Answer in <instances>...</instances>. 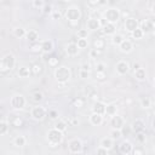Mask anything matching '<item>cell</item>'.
I'll return each mask as SVG.
<instances>
[{"label": "cell", "mask_w": 155, "mask_h": 155, "mask_svg": "<svg viewBox=\"0 0 155 155\" xmlns=\"http://www.w3.org/2000/svg\"><path fill=\"white\" fill-rule=\"evenodd\" d=\"M54 78L58 82L61 84H65L69 81V79L71 78V71L68 67L65 65H61V67H57L54 69Z\"/></svg>", "instance_id": "cell-1"}, {"label": "cell", "mask_w": 155, "mask_h": 155, "mask_svg": "<svg viewBox=\"0 0 155 155\" xmlns=\"http://www.w3.org/2000/svg\"><path fill=\"white\" fill-rule=\"evenodd\" d=\"M15 64H16V58H15V56H13L12 53H7V54H5V56L1 58V61H0V70H1L2 73L8 71V70L13 69Z\"/></svg>", "instance_id": "cell-2"}, {"label": "cell", "mask_w": 155, "mask_h": 155, "mask_svg": "<svg viewBox=\"0 0 155 155\" xmlns=\"http://www.w3.org/2000/svg\"><path fill=\"white\" fill-rule=\"evenodd\" d=\"M65 18L71 22V23H78L81 18V11H80V7L79 6H75V5H71L67 8L65 11Z\"/></svg>", "instance_id": "cell-3"}, {"label": "cell", "mask_w": 155, "mask_h": 155, "mask_svg": "<svg viewBox=\"0 0 155 155\" xmlns=\"http://www.w3.org/2000/svg\"><path fill=\"white\" fill-rule=\"evenodd\" d=\"M47 140L51 147H57L63 140V132H61L56 128H51L47 132Z\"/></svg>", "instance_id": "cell-4"}, {"label": "cell", "mask_w": 155, "mask_h": 155, "mask_svg": "<svg viewBox=\"0 0 155 155\" xmlns=\"http://www.w3.org/2000/svg\"><path fill=\"white\" fill-rule=\"evenodd\" d=\"M120 17H121V13H120L119 8H116V7H109L103 13V18H105L108 23H113V24L117 23Z\"/></svg>", "instance_id": "cell-5"}, {"label": "cell", "mask_w": 155, "mask_h": 155, "mask_svg": "<svg viewBox=\"0 0 155 155\" xmlns=\"http://www.w3.org/2000/svg\"><path fill=\"white\" fill-rule=\"evenodd\" d=\"M68 149H69V151H70L71 154H80V153H82V150H84V144H82V142H81L80 139L74 138V139L69 140V143H68Z\"/></svg>", "instance_id": "cell-6"}, {"label": "cell", "mask_w": 155, "mask_h": 155, "mask_svg": "<svg viewBox=\"0 0 155 155\" xmlns=\"http://www.w3.org/2000/svg\"><path fill=\"white\" fill-rule=\"evenodd\" d=\"M10 103H11V107L13 109H23L24 105H25V98H24L23 94L17 93V94H13L11 97V102Z\"/></svg>", "instance_id": "cell-7"}, {"label": "cell", "mask_w": 155, "mask_h": 155, "mask_svg": "<svg viewBox=\"0 0 155 155\" xmlns=\"http://www.w3.org/2000/svg\"><path fill=\"white\" fill-rule=\"evenodd\" d=\"M46 109L44 108V107H41V105H36V107H34L33 109H31V116H33V119L34 120H38V121H40V120H42L45 116H46Z\"/></svg>", "instance_id": "cell-8"}, {"label": "cell", "mask_w": 155, "mask_h": 155, "mask_svg": "<svg viewBox=\"0 0 155 155\" xmlns=\"http://www.w3.org/2000/svg\"><path fill=\"white\" fill-rule=\"evenodd\" d=\"M124 25H125V29H126L128 33H133L136 29L139 28V23H138V21H137L136 18H133V17H128V18H126Z\"/></svg>", "instance_id": "cell-9"}, {"label": "cell", "mask_w": 155, "mask_h": 155, "mask_svg": "<svg viewBox=\"0 0 155 155\" xmlns=\"http://www.w3.org/2000/svg\"><path fill=\"white\" fill-rule=\"evenodd\" d=\"M110 125H111L113 130H121V128L125 126V120H124L122 116H120V115L116 114V115L111 116V119H110Z\"/></svg>", "instance_id": "cell-10"}, {"label": "cell", "mask_w": 155, "mask_h": 155, "mask_svg": "<svg viewBox=\"0 0 155 155\" xmlns=\"http://www.w3.org/2000/svg\"><path fill=\"white\" fill-rule=\"evenodd\" d=\"M115 69H116V73L119 75H125L130 70V64L127 61H119L115 65Z\"/></svg>", "instance_id": "cell-11"}, {"label": "cell", "mask_w": 155, "mask_h": 155, "mask_svg": "<svg viewBox=\"0 0 155 155\" xmlns=\"http://www.w3.org/2000/svg\"><path fill=\"white\" fill-rule=\"evenodd\" d=\"M119 150H120V153H121L122 155H128V154L132 153V150H133V145L131 144V142H128V140H124V142L120 143V145H119Z\"/></svg>", "instance_id": "cell-12"}, {"label": "cell", "mask_w": 155, "mask_h": 155, "mask_svg": "<svg viewBox=\"0 0 155 155\" xmlns=\"http://www.w3.org/2000/svg\"><path fill=\"white\" fill-rule=\"evenodd\" d=\"M105 109H107V105L103 103V102H94L93 103V107H92V113L94 114H99V115H105Z\"/></svg>", "instance_id": "cell-13"}, {"label": "cell", "mask_w": 155, "mask_h": 155, "mask_svg": "<svg viewBox=\"0 0 155 155\" xmlns=\"http://www.w3.org/2000/svg\"><path fill=\"white\" fill-rule=\"evenodd\" d=\"M86 25H87V29H90V30H98L102 27L101 21L98 18H94V17L88 18L87 22H86Z\"/></svg>", "instance_id": "cell-14"}, {"label": "cell", "mask_w": 155, "mask_h": 155, "mask_svg": "<svg viewBox=\"0 0 155 155\" xmlns=\"http://www.w3.org/2000/svg\"><path fill=\"white\" fill-rule=\"evenodd\" d=\"M154 25H155L154 21L147 18V19H144V21L140 23V29L143 30V33H149V31H151V30L154 29Z\"/></svg>", "instance_id": "cell-15"}, {"label": "cell", "mask_w": 155, "mask_h": 155, "mask_svg": "<svg viewBox=\"0 0 155 155\" xmlns=\"http://www.w3.org/2000/svg\"><path fill=\"white\" fill-rule=\"evenodd\" d=\"M132 130L136 132V133H139V132H144L145 130V124L143 120L140 119H136L132 124Z\"/></svg>", "instance_id": "cell-16"}, {"label": "cell", "mask_w": 155, "mask_h": 155, "mask_svg": "<svg viewBox=\"0 0 155 155\" xmlns=\"http://www.w3.org/2000/svg\"><path fill=\"white\" fill-rule=\"evenodd\" d=\"M53 47H54V45H53V41L52 40H44L42 42H41V51L44 52V53H50L52 50H53Z\"/></svg>", "instance_id": "cell-17"}, {"label": "cell", "mask_w": 155, "mask_h": 155, "mask_svg": "<svg viewBox=\"0 0 155 155\" xmlns=\"http://www.w3.org/2000/svg\"><path fill=\"white\" fill-rule=\"evenodd\" d=\"M90 122H91L93 126H101V125L103 124V115L92 113L91 116H90Z\"/></svg>", "instance_id": "cell-18"}, {"label": "cell", "mask_w": 155, "mask_h": 155, "mask_svg": "<svg viewBox=\"0 0 155 155\" xmlns=\"http://www.w3.org/2000/svg\"><path fill=\"white\" fill-rule=\"evenodd\" d=\"M120 47V50H121V52H124V53H130L131 51H132V48H133V45H132V42L130 41V40H124L122 42H121V45L119 46Z\"/></svg>", "instance_id": "cell-19"}, {"label": "cell", "mask_w": 155, "mask_h": 155, "mask_svg": "<svg viewBox=\"0 0 155 155\" xmlns=\"http://www.w3.org/2000/svg\"><path fill=\"white\" fill-rule=\"evenodd\" d=\"M67 53L69 54V56H76L78 53H79V46H78V44H75V42H70V44H68L67 45Z\"/></svg>", "instance_id": "cell-20"}, {"label": "cell", "mask_w": 155, "mask_h": 155, "mask_svg": "<svg viewBox=\"0 0 155 155\" xmlns=\"http://www.w3.org/2000/svg\"><path fill=\"white\" fill-rule=\"evenodd\" d=\"M115 31H116V25L113 23H108L107 25L103 27V33L105 35H114Z\"/></svg>", "instance_id": "cell-21"}, {"label": "cell", "mask_w": 155, "mask_h": 155, "mask_svg": "<svg viewBox=\"0 0 155 155\" xmlns=\"http://www.w3.org/2000/svg\"><path fill=\"white\" fill-rule=\"evenodd\" d=\"M104 47H105V40H104V39L97 38V39L93 40V48H94V50L102 51Z\"/></svg>", "instance_id": "cell-22"}, {"label": "cell", "mask_w": 155, "mask_h": 155, "mask_svg": "<svg viewBox=\"0 0 155 155\" xmlns=\"http://www.w3.org/2000/svg\"><path fill=\"white\" fill-rule=\"evenodd\" d=\"M13 35H15L17 39H22V38H24V36L27 35V31H25V29L22 28V27H16V28L13 29Z\"/></svg>", "instance_id": "cell-23"}, {"label": "cell", "mask_w": 155, "mask_h": 155, "mask_svg": "<svg viewBox=\"0 0 155 155\" xmlns=\"http://www.w3.org/2000/svg\"><path fill=\"white\" fill-rule=\"evenodd\" d=\"M25 38H27L28 41H30V42H35V41L38 40V38H39V34H38L36 30H29V31H27Z\"/></svg>", "instance_id": "cell-24"}, {"label": "cell", "mask_w": 155, "mask_h": 155, "mask_svg": "<svg viewBox=\"0 0 155 155\" xmlns=\"http://www.w3.org/2000/svg\"><path fill=\"white\" fill-rule=\"evenodd\" d=\"M101 147L107 150H110L113 148V138H103L101 140Z\"/></svg>", "instance_id": "cell-25"}, {"label": "cell", "mask_w": 155, "mask_h": 155, "mask_svg": "<svg viewBox=\"0 0 155 155\" xmlns=\"http://www.w3.org/2000/svg\"><path fill=\"white\" fill-rule=\"evenodd\" d=\"M30 74H31V69L28 68V67H21V68L18 69V75H19V78H28Z\"/></svg>", "instance_id": "cell-26"}, {"label": "cell", "mask_w": 155, "mask_h": 155, "mask_svg": "<svg viewBox=\"0 0 155 155\" xmlns=\"http://www.w3.org/2000/svg\"><path fill=\"white\" fill-rule=\"evenodd\" d=\"M30 69H31V73H33L34 75H40V74L42 73V70H44L42 64H40V63H34V64L30 67Z\"/></svg>", "instance_id": "cell-27"}, {"label": "cell", "mask_w": 155, "mask_h": 155, "mask_svg": "<svg viewBox=\"0 0 155 155\" xmlns=\"http://www.w3.org/2000/svg\"><path fill=\"white\" fill-rule=\"evenodd\" d=\"M134 76H136V79H137V80H139V81H143V80L145 79V76H147L145 69L140 68V69L136 70V71H134Z\"/></svg>", "instance_id": "cell-28"}, {"label": "cell", "mask_w": 155, "mask_h": 155, "mask_svg": "<svg viewBox=\"0 0 155 155\" xmlns=\"http://www.w3.org/2000/svg\"><path fill=\"white\" fill-rule=\"evenodd\" d=\"M67 126H68V125L65 124V121H63V120H58V121H56L53 128H56V130H58V131H61V132H64V131L67 130Z\"/></svg>", "instance_id": "cell-29"}, {"label": "cell", "mask_w": 155, "mask_h": 155, "mask_svg": "<svg viewBox=\"0 0 155 155\" xmlns=\"http://www.w3.org/2000/svg\"><path fill=\"white\" fill-rule=\"evenodd\" d=\"M105 115H109V116L116 115V105L115 104H108L107 109H105Z\"/></svg>", "instance_id": "cell-30"}, {"label": "cell", "mask_w": 155, "mask_h": 155, "mask_svg": "<svg viewBox=\"0 0 155 155\" xmlns=\"http://www.w3.org/2000/svg\"><path fill=\"white\" fill-rule=\"evenodd\" d=\"M13 144L16 147H24L25 145V138L23 136H17L15 139H13Z\"/></svg>", "instance_id": "cell-31"}, {"label": "cell", "mask_w": 155, "mask_h": 155, "mask_svg": "<svg viewBox=\"0 0 155 155\" xmlns=\"http://www.w3.org/2000/svg\"><path fill=\"white\" fill-rule=\"evenodd\" d=\"M124 40H125V39H124V36H122L121 34H114V35H113V39H111L113 44H114V45H117V46H120Z\"/></svg>", "instance_id": "cell-32"}, {"label": "cell", "mask_w": 155, "mask_h": 155, "mask_svg": "<svg viewBox=\"0 0 155 155\" xmlns=\"http://www.w3.org/2000/svg\"><path fill=\"white\" fill-rule=\"evenodd\" d=\"M7 130H8V122L6 120H1V122H0V134L1 136L6 134Z\"/></svg>", "instance_id": "cell-33"}, {"label": "cell", "mask_w": 155, "mask_h": 155, "mask_svg": "<svg viewBox=\"0 0 155 155\" xmlns=\"http://www.w3.org/2000/svg\"><path fill=\"white\" fill-rule=\"evenodd\" d=\"M140 105L143 108H150L151 107V99L149 97H142L140 98Z\"/></svg>", "instance_id": "cell-34"}, {"label": "cell", "mask_w": 155, "mask_h": 155, "mask_svg": "<svg viewBox=\"0 0 155 155\" xmlns=\"http://www.w3.org/2000/svg\"><path fill=\"white\" fill-rule=\"evenodd\" d=\"M132 34V38L133 39H136V40H139V39H142L143 38V35H144V33H143V30L140 29V28H138V29H136L133 33H131Z\"/></svg>", "instance_id": "cell-35"}, {"label": "cell", "mask_w": 155, "mask_h": 155, "mask_svg": "<svg viewBox=\"0 0 155 155\" xmlns=\"http://www.w3.org/2000/svg\"><path fill=\"white\" fill-rule=\"evenodd\" d=\"M11 125L15 126V127H21L23 125V120L19 117V116H15L12 120H11Z\"/></svg>", "instance_id": "cell-36"}, {"label": "cell", "mask_w": 155, "mask_h": 155, "mask_svg": "<svg viewBox=\"0 0 155 155\" xmlns=\"http://www.w3.org/2000/svg\"><path fill=\"white\" fill-rule=\"evenodd\" d=\"M42 99H44V94H42L41 92L36 91V92H34V93H33V101H34V102L39 103V102H41Z\"/></svg>", "instance_id": "cell-37"}, {"label": "cell", "mask_w": 155, "mask_h": 155, "mask_svg": "<svg viewBox=\"0 0 155 155\" xmlns=\"http://www.w3.org/2000/svg\"><path fill=\"white\" fill-rule=\"evenodd\" d=\"M111 138L113 139H119L120 137H122V133H121V130H113L111 133H110Z\"/></svg>", "instance_id": "cell-38"}, {"label": "cell", "mask_w": 155, "mask_h": 155, "mask_svg": "<svg viewBox=\"0 0 155 155\" xmlns=\"http://www.w3.org/2000/svg\"><path fill=\"white\" fill-rule=\"evenodd\" d=\"M42 12L45 15H48V13H52L53 10H52V5L51 4H45V6L42 7Z\"/></svg>", "instance_id": "cell-39"}, {"label": "cell", "mask_w": 155, "mask_h": 155, "mask_svg": "<svg viewBox=\"0 0 155 155\" xmlns=\"http://www.w3.org/2000/svg\"><path fill=\"white\" fill-rule=\"evenodd\" d=\"M45 4H46V2H44L42 0H34V1H33V6H34L35 8H42V7L45 6Z\"/></svg>", "instance_id": "cell-40"}, {"label": "cell", "mask_w": 155, "mask_h": 155, "mask_svg": "<svg viewBox=\"0 0 155 155\" xmlns=\"http://www.w3.org/2000/svg\"><path fill=\"white\" fill-rule=\"evenodd\" d=\"M78 46H79V48H86L87 39H78Z\"/></svg>", "instance_id": "cell-41"}, {"label": "cell", "mask_w": 155, "mask_h": 155, "mask_svg": "<svg viewBox=\"0 0 155 155\" xmlns=\"http://www.w3.org/2000/svg\"><path fill=\"white\" fill-rule=\"evenodd\" d=\"M96 73H105V65H104V63H97L96 64Z\"/></svg>", "instance_id": "cell-42"}, {"label": "cell", "mask_w": 155, "mask_h": 155, "mask_svg": "<svg viewBox=\"0 0 155 155\" xmlns=\"http://www.w3.org/2000/svg\"><path fill=\"white\" fill-rule=\"evenodd\" d=\"M73 103H74V105H75V107H78V108H81V107H84L85 99H84V98H75Z\"/></svg>", "instance_id": "cell-43"}, {"label": "cell", "mask_w": 155, "mask_h": 155, "mask_svg": "<svg viewBox=\"0 0 155 155\" xmlns=\"http://www.w3.org/2000/svg\"><path fill=\"white\" fill-rule=\"evenodd\" d=\"M132 154L133 155H144V149L142 147H136V148H133Z\"/></svg>", "instance_id": "cell-44"}, {"label": "cell", "mask_w": 155, "mask_h": 155, "mask_svg": "<svg viewBox=\"0 0 155 155\" xmlns=\"http://www.w3.org/2000/svg\"><path fill=\"white\" fill-rule=\"evenodd\" d=\"M78 36H79V39H86L87 38V29H80L78 31Z\"/></svg>", "instance_id": "cell-45"}, {"label": "cell", "mask_w": 155, "mask_h": 155, "mask_svg": "<svg viewBox=\"0 0 155 155\" xmlns=\"http://www.w3.org/2000/svg\"><path fill=\"white\" fill-rule=\"evenodd\" d=\"M131 131H132V127H130V126H124V127L121 128L122 136H128V134L131 133Z\"/></svg>", "instance_id": "cell-46"}, {"label": "cell", "mask_w": 155, "mask_h": 155, "mask_svg": "<svg viewBox=\"0 0 155 155\" xmlns=\"http://www.w3.org/2000/svg\"><path fill=\"white\" fill-rule=\"evenodd\" d=\"M136 138H137V140L139 143H144L145 142V133L144 132H139V133H137Z\"/></svg>", "instance_id": "cell-47"}, {"label": "cell", "mask_w": 155, "mask_h": 155, "mask_svg": "<svg viewBox=\"0 0 155 155\" xmlns=\"http://www.w3.org/2000/svg\"><path fill=\"white\" fill-rule=\"evenodd\" d=\"M48 65H51V67H58V58H56V57H51L50 58V61H48Z\"/></svg>", "instance_id": "cell-48"}, {"label": "cell", "mask_w": 155, "mask_h": 155, "mask_svg": "<svg viewBox=\"0 0 155 155\" xmlns=\"http://www.w3.org/2000/svg\"><path fill=\"white\" fill-rule=\"evenodd\" d=\"M79 75H80V78H81V79H87V78L90 76V71H86V70H82V69H80V71H79Z\"/></svg>", "instance_id": "cell-49"}, {"label": "cell", "mask_w": 155, "mask_h": 155, "mask_svg": "<svg viewBox=\"0 0 155 155\" xmlns=\"http://www.w3.org/2000/svg\"><path fill=\"white\" fill-rule=\"evenodd\" d=\"M96 154L97 155H108V150L104 149V148H102V147H99V148H97Z\"/></svg>", "instance_id": "cell-50"}, {"label": "cell", "mask_w": 155, "mask_h": 155, "mask_svg": "<svg viewBox=\"0 0 155 155\" xmlns=\"http://www.w3.org/2000/svg\"><path fill=\"white\" fill-rule=\"evenodd\" d=\"M105 78H107L105 73H96V79H97V80H99V81H104Z\"/></svg>", "instance_id": "cell-51"}, {"label": "cell", "mask_w": 155, "mask_h": 155, "mask_svg": "<svg viewBox=\"0 0 155 155\" xmlns=\"http://www.w3.org/2000/svg\"><path fill=\"white\" fill-rule=\"evenodd\" d=\"M61 17H62L61 11H57V10H56V11L52 12V18H53V19H59Z\"/></svg>", "instance_id": "cell-52"}, {"label": "cell", "mask_w": 155, "mask_h": 155, "mask_svg": "<svg viewBox=\"0 0 155 155\" xmlns=\"http://www.w3.org/2000/svg\"><path fill=\"white\" fill-rule=\"evenodd\" d=\"M48 116L51 119H57L58 117V113L56 110H48Z\"/></svg>", "instance_id": "cell-53"}, {"label": "cell", "mask_w": 155, "mask_h": 155, "mask_svg": "<svg viewBox=\"0 0 155 155\" xmlns=\"http://www.w3.org/2000/svg\"><path fill=\"white\" fill-rule=\"evenodd\" d=\"M31 51H34V52L41 51V44H39V45H31Z\"/></svg>", "instance_id": "cell-54"}, {"label": "cell", "mask_w": 155, "mask_h": 155, "mask_svg": "<svg viewBox=\"0 0 155 155\" xmlns=\"http://www.w3.org/2000/svg\"><path fill=\"white\" fill-rule=\"evenodd\" d=\"M101 52H102V51H98V50L92 48V50H91V57H96V56H98Z\"/></svg>", "instance_id": "cell-55"}, {"label": "cell", "mask_w": 155, "mask_h": 155, "mask_svg": "<svg viewBox=\"0 0 155 155\" xmlns=\"http://www.w3.org/2000/svg\"><path fill=\"white\" fill-rule=\"evenodd\" d=\"M81 69H82V70H86V71H90L91 68H90V64H88V63H84Z\"/></svg>", "instance_id": "cell-56"}, {"label": "cell", "mask_w": 155, "mask_h": 155, "mask_svg": "<svg viewBox=\"0 0 155 155\" xmlns=\"http://www.w3.org/2000/svg\"><path fill=\"white\" fill-rule=\"evenodd\" d=\"M133 69H134V71H136V70H138V69H140L139 63H134V64H133Z\"/></svg>", "instance_id": "cell-57"}, {"label": "cell", "mask_w": 155, "mask_h": 155, "mask_svg": "<svg viewBox=\"0 0 155 155\" xmlns=\"http://www.w3.org/2000/svg\"><path fill=\"white\" fill-rule=\"evenodd\" d=\"M151 12L155 15V2H153V5H151Z\"/></svg>", "instance_id": "cell-58"}, {"label": "cell", "mask_w": 155, "mask_h": 155, "mask_svg": "<svg viewBox=\"0 0 155 155\" xmlns=\"http://www.w3.org/2000/svg\"><path fill=\"white\" fill-rule=\"evenodd\" d=\"M8 155H19V154H18V153H15V151H11Z\"/></svg>", "instance_id": "cell-59"}, {"label": "cell", "mask_w": 155, "mask_h": 155, "mask_svg": "<svg viewBox=\"0 0 155 155\" xmlns=\"http://www.w3.org/2000/svg\"><path fill=\"white\" fill-rule=\"evenodd\" d=\"M153 130H154V131H155V119H154V120H153Z\"/></svg>", "instance_id": "cell-60"}, {"label": "cell", "mask_w": 155, "mask_h": 155, "mask_svg": "<svg viewBox=\"0 0 155 155\" xmlns=\"http://www.w3.org/2000/svg\"><path fill=\"white\" fill-rule=\"evenodd\" d=\"M153 85H154V88H155V79H154V82H153Z\"/></svg>", "instance_id": "cell-61"}, {"label": "cell", "mask_w": 155, "mask_h": 155, "mask_svg": "<svg viewBox=\"0 0 155 155\" xmlns=\"http://www.w3.org/2000/svg\"><path fill=\"white\" fill-rule=\"evenodd\" d=\"M154 151H155V148H154Z\"/></svg>", "instance_id": "cell-62"}]
</instances>
